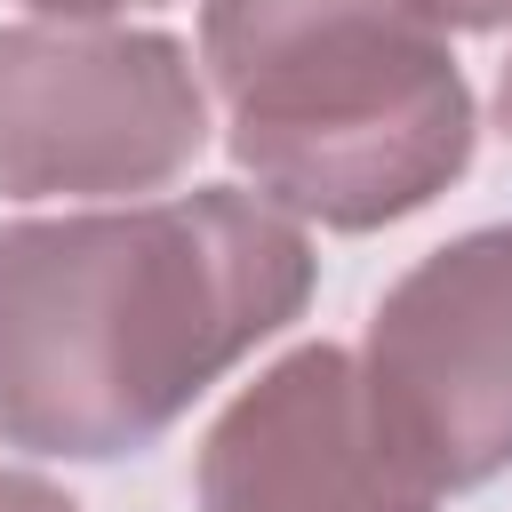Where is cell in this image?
Masks as SVG:
<instances>
[{"label":"cell","mask_w":512,"mask_h":512,"mask_svg":"<svg viewBox=\"0 0 512 512\" xmlns=\"http://www.w3.org/2000/svg\"><path fill=\"white\" fill-rule=\"evenodd\" d=\"M312 280L304 224L240 184L0 224V448H152L312 304Z\"/></svg>","instance_id":"cell-1"},{"label":"cell","mask_w":512,"mask_h":512,"mask_svg":"<svg viewBox=\"0 0 512 512\" xmlns=\"http://www.w3.org/2000/svg\"><path fill=\"white\" fill-rule=\"evenodd\" d=\"M200 64L232 168L328 232H384L472 168V80L392 0H200Z\"/></svg>","instance_id":"cell-2"},{"label":"cell","mask_w":512,"mask_h":512,"mask_svg":"<svg viewBox=\"0 0 512 512\" xmlns=\"http://www.w3.org/2000/svg\"><path fill=\"white\" fill-rule=\"evenodd\" d=\"M208 152L192 48L152 24H0V192L144 200Z\"/></svg>","instance_id":"cell-3"},{"label":"cell","mask_w":512,"mask_h":512,"mask_svg":"<svg viewBox=\"0 0 512 512\" xmlns=\"http://www.w3.org/2000/svg\"><path fill=\"white\" fill-rule=\"evenodd\" d=\"M360 392L384 448L432 496L512 472V224L456 232L384 288Z\"/></svg>","instance_id":"cell-4"},{"label":"cell","mask_w":512,"mask_h":512,"mask_svg":"<svg viewBox=\"0 0 512 512\" xmlns=\"http://www.w3.org/2000/svg\"><path fill=\"white\" fill-rule=\"evenodd\" d=\"M200 512H432L440 496L384 448L360 352L296 344L224 400L192 464Z\"/></svg>","instance_id":"cell-5"},{"label":"cell","mask_w":512,"mask_h":512,"mask_svg":"<svg viewBox=\"0 0 512 512\" xmlns=\"http://www.w3.org/2000/svg\"><path fill=\"white\" fill-rule=\"evenodd\" d=\"M392 8H408L432 32H504L512 24V0H392Z\"/></svg>","instance_id":"cell-6"},{"label":"cell","mask_w":512,"mask_h":512,"mask_svg":"<svg viewBox=\"0 0 512 512\" xmlns=\"http://www.w3.org/2000/svg\"><path fill=\"white\" fill-rule=\"evenodd\" d=\"M0 512H80L56 480H40V472H16V464H0Z\"/></svg>","instance_id":"cell-7"},{"label":"cell","mask_w":512,"mask_h":512,"mask_svg":"<svg viewBox=\"0 0 512 512\" xmlns=\"http://www.w3.org/2000/svg\"><path fill=\"white\" fill-rule=\"evenodd\" d=\"M32 16H64V24H112L128 8H168V0H24Z\"/></svg>","instance_id":"cell-8"},{"label":"cell","mask_w":512,"mask_h":512,"mask_svg":"<svg viewBox=\"0 0 512 512\" xmlns=\"http://www.w3.org/2000/svg\"><path fill=\"white\" fill-rule=\"evenodd\" d=\"M496 128H504V144H512V56H504V72H496Z\"/></svg>","instance_id":"cell-9"}]
</instances>
